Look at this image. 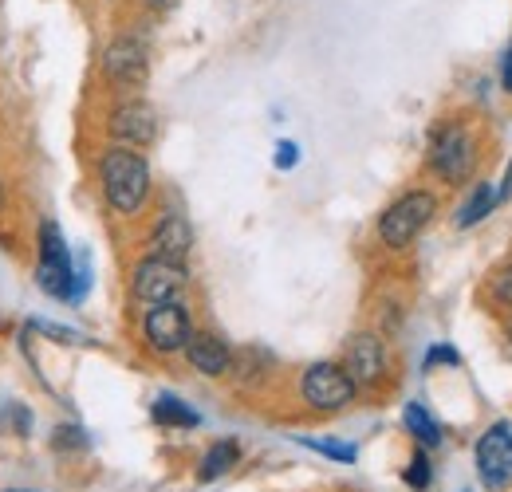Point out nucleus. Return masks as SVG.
Here are the masks:
<instances>
[{"label":"nucleus","mask_w":512,"mask_h":492,"mask_svg":"<svg viewBox=\"0 0 512 492\" xmlns=\"http://www.w3.org/2000/svg\"><path fill=\"white\" fill-rule=\"evenodd\" d=\"M67 445H83V433L75 430V426H60V433H56V449H67Z\"/></svg>","instance_id":"5701e85b"},{"label":"nucleus","mask_w":512,"mask_h":492,"mask_svg":"<svg viewBox=\"0 0 512 492\" xmlns=\"http://www.w3.org/2000/svg\"><path fill=\"white\" fill-rule=\"evenodd\" d=\"M237 461H241V445H237V441H217V445H209V453L201 457V465H197V481L209 485V481L225 477Z\"/></svg>","instance_id":"4468645a"},{"label":"nucleus","mask_w":512,"mask_h":492,"mask_svg":"<svg viewBox=\"0 0 512 492\" xmlns=\"http://www.w3.org/2000/svg\"><path fill=\"white\" fill-rule=\"evenodd\" d=\"M186 359H190V367L197 370V374H205V378H221V374L233 370V351H229V343H225L221 335H213V331H193L190 343H186Z\"/></svg>","instance_id":"9b49d317"},{"label":"nucleus","mask_w":512,"mask_h":492,"mask_svg":"<svg viewBox=\"0 0 512 492\" xmlns=\"http://www.w3.org/2000/svg\"><path fill=\"white\" fill-rule=\"evenodd\" d=\"M0 209H4V189H0Z\"/></svg>","instance_id":"bb28decb"},{"label":"nucleus","mask_w":512,"mask_h":492,"mask_svg":"<svg viewBox=\"0 0 512 492\" xmlns=\"http://www.w3.org/2000/svg\"><path fill=\"white\" fill-rule=\"evenodd\" d=\"M190 272L182 260H166V256H146L134 264V276H130V296L146 308H158V304H170L178 300V292L186 288Z\"/></svg>","instance_id":"7ed1b4c3"},{"label":"nucleus","mask_w":512,"mask_h":492,"mask_svg":"<svg viewBox=\"0 0 512 492\" xmlns=\"http://www.w3.org/2000/svg\"><path fill=\"white\" fill-rule=\"evenodd\" d=\"M501 83H505V91L512 95V44L505 48V56H501Z\"/></svg>","instance_id":"b1692460"},{"label":"nucleus","mask_w":512,"mask_h":492,"mask_svg":"<svg viewBox=\"0 0 512 492\" xmlns=\"http://www.w3.org/2000/svg\"><path fill=\"white\" fill-rule=\"evenodd\" d=\"M509 343H512V335H509Z\"/></svg>","instance_id":"c85d7f7f"},{"label":"nucleus","mask_w":512,"mask_h":492,"mask_svg":"<svg viewBox=\"0 0 512 492\" xmlns=\"http://www.w3.org/2000/svg\"><path fill=\"white\" fill-rule=\"evenodd\" d=\"M497 205H501V201H497V189H493L489 182H477L473 185V193H469V201H465V205H461V213H457V229L481 225Z\"/></svg>","instance_id":"dca6fc26"},{"label":"nucleus","mask_w":512,"mask_h":492,"mask_svg":"<svg viewBox=\"0 0 512 492\" xmlns=\"http://www.w3.org/2000/svg\"><path fill=\"white\" fill-rule=\"evenodd\" d=\"M99 182H103V197L115 213L134 217L146 197H150V166L142 154L123 150V146H111L103 158H99Z\"/></svg>","instance_id":"f257e3e1"},{"label":"nucleus","mask_w":512,"mask_h":492,"mask_svg":"<svg viewBox=\"0 0 512 492\" xmlns=\"http://www.w3.org/2000/svg\"><path fill=\"white\" fill-rule=\"evenodd\" d=\"M512 197V162H509V174H505V185H501V193H497V201H509Z\"/></svg>","instance_id":"393cba45"},{"label":"nucleus","mask_w":512,"mask_h":492,"mask_svg":"<svg viewBox=\"0 0 512 492\" xmlns=\"http://www.w3.org/2000/svg\"><path fill=\"white\" fill-rule=\"evenodd\" d=\"M150 256H166V260H186V252L193 248V229L182 213H166L154 233H150Z\"/></svg>","instance_id":"ddd939ff"},{"label":"nucleus","mask_w":512,"mask_h":492,"mask_svg":"<svg viewBox=\"0 0 512 492\" xmlns=\"http://www.w3.org/2000/svg\"><path fill=\"white\" fill-rule=\"evenodd\" d=\"M343 370L351 374V382H355V386H375V382H383V374H386L383 339H379V335H371V331H359V335L347 343Z\"/></svg>","instance_id":"9d476101"},{"label":"nucleus","mask_w":512,"mask_h":492,"mask_svg":"<svg viewBox=\"0 0 512 492\" xmlns=\"http://www.w3.org/2000/svg\"><path fill=\"white\" fill-rule=\"evenodd\" d=\"M430 166H434V174H438L446 185L469 182V174H473V166H477V146H473L469 126L446 123L438 134H434Z\"/></svg>","instance_id":"20e7f679"},{"label":"nucleus","mask_w":512,"mask_h":492,"mask_svg":"<svg viewBox=\"0 0 512 492\" xmlns=\"http://www.w3.org/2000/svg\"><path fill=\"white\" fill-rule=\"evenodd\" d=\"M355 382H351V374L339 367V363H316V367L304 370V378H300V394H304V402L312 406V410H320V414H335V410H347L351 402H355Z\"/></svg>","instance_id":"423d86ee"},{"label":"nucleus","mask_w":512,"mask_h":492,"mask_svg":"<svg viewBox=\"0 0 512 492\" xmlns=\"http://www.w3.org/2000/svg\"><path fill=\"white\" fill-rule=\"evenodd\" d=\"M300 445L316 449V453L331 457V461H339V465H355V457H359V449H355V445H347V441H320V437H304Z\"/></svg>","instance_id":"a211bd4d"},{"label":"nucleus","mask_w":512,"mask_h":492,"mask_svg":"<svg viewBox=\"0 0 512 492\" xmlns=\"http://www.w3.org/2000/svg\"><path fill=\"white\" fill-rule=\"evenodd\" d=\"M477 473L493 492L512 485V422H497L477 441Z\"/></svg>","instance_id":"6e6552de"},{"label":"nucleus","mask_w":512,"mask_h":492,"mask_svg":"<svg viewBox=\"0 0 512 492\" xmlns=\"http://www.w3.org/2000/svg\"><path fill=\"white\" fill-rule=\"evenodd\" d=\"M402 426L414 433V441L418 445H426V449H434V445H442V426L430 418V410L426 406H418V402H410L406 410H402Z\"/></svg>","instance_id":"f3484780"},{"label":"nucleus","mask_w":512,"mask_h":492,"mask_svg":"<svg viewBox=\"0 0 512 492\" xmlns=\"http://www.w3.org/2000/svg\"><path fill=\"white\" fill-rule=\"evenodd\" d=\"M300 162V150H296V142H280V150H276V166L280 170H292Z\"/></svg>","instance_id":"4be33fe9"},{"label":"nucleus","mask_w":512,"mask_h":492,"mask_svg":"<svg viewBox=\"0 0 512 492\" xmlns=\"http://www.w3.org/2000/svg\"><path fill=\"white\" fill-rule=\"evenodd\" d=\"M457 363H461V355H457L453 347H446V343H442V347H430V351H426V370H434V367H457Z\"/></svg>","instance_id":"aec40b11"},{"label":"nucleus","mask_w":512,"mask_h":492,"mask_svg":"<svg viewBox=\"0 0 512 492\" xmlns=\"http://www.w3.org/2000/svg\"><path fill=\"white\" fill-rule=\"evenodd\" d=\"M190 335H193L190 311L182 308L178 300L150 308V311H146V319H142V339H146V343H150L158 355H174V351H186Z\"/></svg>","instance_id":"0eeeda50"},{"label":"nucleus","mask_w":512,"mask_h":492,"mask_svg":"<svg viewBox=\"0 0 512 492\" xmlns=\"http://www.w3.org/2000/svg\"><path fill=\"white\" fill-rule=\"evenodd\" d=\"M103 71H107V79L119 83V87H138V83L146 79V71H150L146 44H142L138 36H119V40H111L107 52H103Z\"/></svg>","instance_id":"1a4fd4ad"},{"label":"nucleus","mask_w":512,"mask_h":492,"mask_svg":"<svg viewBox=\"0 0 512 492\" xmlns=\"http://www.w3.org/2000/svg\"><path fill=\"white\" fill-rule=\"evenodd\" d=\"M438 213V197L430 189H410L402 193L383 217H379V237L386 248H406L418 241V233L434 221Z\"/></svg>","instance_id":"f03ea898"},{"label":"nucleus","mask_w":512,"mask_h":492,"mask_svg":"<svg viewBox=\"0 0 512 492\" xmlns=\"http://www.w3.org/2000/svg\"><path fill=\"white\" fill-rule=\"evenodd\" d=\"M493 296H497V304L512 308V264L497 272V280H493Z\"/></svg>","instance_id":"412c9836"},{"label":"nucleus","mask_w":512,"mask_h":492,"mask_svg":"<svg viewBox=\"0 0 512 492\" xmlns=\"http://www.w3.org/2000/svg\"><path fill=\"white\" fill-rule=\"evenodd\" d=\"M40 288H44L52 300H79L71 252H67V245H64L60 225H52V221L40 225Z\"/></svg>","instance_id":"39448f33"},{"label":"nucleus","mask_w":512,"mask_h":492,"mask_svg":"<svg viewBox=\"0 0 512 492\" xmlns=\"http://www.w3.org/2000/svg\"><path fill=\"white\" fill-rule=\"evenodd\" d=\"M111 134L119 142H130V146H150L158 138V115L150 103H123L115 115H111Z\"/></svg>","instance_id":"f8f14e48"},{"label":"nucleus","mask_w":512,"mask_h":492,"mask_svg":"<svg viewBox=\"0 0 512 492\" xmlns=\"http://www.w3.org/2000/svg\"><path fill=\"white\" fill-rule=\"evenodd\" d=\"M150 414H154V422L166 426V430H193V426L201 422V414H197L193 406H186L182 398H170V394H162Z\"/></svg>","instance_id":"2eb2a0df"},{"label":"nucleus","mask_w":512,"mask_h":492,"mask_svg":"<svg viewBox=\"0 0 512 492\" xmlns=\"http://www.w3.org/2000/svg\"><path fill=\"white\" fill-rule=\"evenodd\" d=\"M146 4H150V8H154V12H170V8H174V4H178V0H146Z\"/></svg>","instance_id":"a878e982"},{"label":"nucleus","mask_w":512,"mask_h":492,"mask_svg":"<svg viewBox=\"0 0 512 492\" xmlns=\"http://www.w3.org/2000/svg\"><path fill=\"white\" fill-rule=\"evenodd\" d=\"M402 477H406V485H410L414 492H426L430 489V481H434V465H430V457L418 449V453L410 457V465H406Z\"/></svg>","instance_id":"6ab92c4d"},{"label":"nucleus","mask_w":512,"mask_h":492,"mask_svg":"<svg viewBox=\"0 0 512 492\" xmlns=\"http://www.w3.org/2000/svg\"><path fill=\"white\" fill-rule=\"evenodd\" d=\"M8 492H28V489H8Z\"/></svg>","instance_id":"cd10ccee"}]
</instances>
